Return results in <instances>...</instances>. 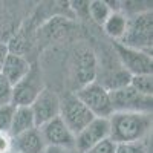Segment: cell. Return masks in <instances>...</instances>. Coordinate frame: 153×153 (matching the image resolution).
Returning a JSON list of instances; mask_svg holds the SVG:
<instances>
[{"label": "cell", "instance_id": "6da1fadb", "mask_svg": "<svg viewBox=\"0 0 153 153\" xmlns=\"http://www.w3.org/2000/svg\"><path fill=\"white\" fill-rule=\"evenodd\" d=\"M109 120V138L115 144L144 141L152 129V113L113 112Z\"/></svg>", "mask_w": 153, "mask_h": 153}, {"label": "cell", "instance_id": "7a4b0ae2", "mask_svg": "<svg viewBox=\"0 0 153 153\" xmlns=\"http://www.w3.org/2000/svg\"><path fill=\"white\" fill-rule=\"evenodd\" d=\"M121 45L129 46L143 52L150 54L153 45V16L152 11L143 12L133 17H127V29L123 38L120 40Z\"/></svg>", "mask_w": 153, "mask_h": 153}, {"label": "cell", "instance_id": "3957f363", "mask_svg": "<svg viewBox=\"0 0 153 153\" xmlns=\"http://www.w3.org/2000/svg\"><path fill=\"white\" fill-rule=\"evenodd\" d=\"M61 121L66 124V127L75 136L80 133L84 127L91 123L95 117L91 113L75 94H69L65 98H60V115Z\"/></svg>", "mask_w": 153, "mask_h": 153}, {"label": "cell", "instance_id": "277c9868", "mask_svg": "<svg viewBox=\"0 0 153 153\" xmlns=\"http://www.w3.org/2000/svg\"><path fill=\"white\" fill-rule=\"evenodd\" d=\"M110 101L113 112H132V113H152L153 97L139 94L132 86H124L112 91Z\"/></svg>", "mask_w": 153, "mask_h": 153}, {"label": "cell", "instance_id": "5b68a950", "mask_svg": "<svg viewBox=\"0 0 153 153\" xmlns=\"http://www.w3.org/2000/svg\"><path fill=\"white\" fill-rule=\"evenodd\" d=\"M72 72L74 81L78 89L94 83L98 78V58L89 46H78L74 51Z\"/></svg>", "mask_w": 153, "mask_h": 153}, {"label": "cell", "instance_id": "8992f818", "mask_svg": "<svg viewBox=\"0 0 153 153\" xmlns=\"http://www.w3.org/2000/svg\"><path fill=\"white\" fill-rule=\"evenodd\" d=\"M81 103L91 110V113L95 118H109L113 113L112 101H110V94L109 91L98 84L97 81L87 84L76 92H74Z\"/></svg>", "mask_w": 153, "mask_h": 153}, {"label": "cell", "instance_id": "52a82bcc", "mask_svg": "<svg viewBox=\"0 0 153 153\" xmlns=\"http://www.w3.org/2000/svg\"><path fill=\"white\" fill-rule=\"evenodd\" d=\"M45 89L42 69L38 65H31L29 72L12 86V101L14 106H31L34 100Z\"/></svg>", "mask_w": 153, "mask_h": 153}, {"label": "cell", "instance_id": "ba28073f", "mask_svg": "<svg viewBox=\"0 0 153 153\" xmlns=\"http://www.w3.org/2000/svg\"><path fill=\"white\" fill-rule=\"evenodd\" d=\"M112 48L115 51V55H117L121 68L126 72H129L132 76L143 75V74H152L153 60H152L150 54L129 48V46H124L120 42H113Z\"/></svg>", "mask_w": 153, "mask_h": 153}, {"label": "cell", "instance_id": "9c48e42d", "mask_svg": "<svg viewBox=\"0 0 153 153\" xmlns=\"http://www.w3.org/2000/svg\"><path fill=\"white\" fill-rule=\"evenodd\" d=\"M37 129L40 132L46 147H57V149L68 150V152L74 150L75 136L66 127V124L61 121L60 117L48 121L46 124L37 127Z\"/></svg>", "mask_w": 153, "mask_h": 153}, {"label": "cell", "instance_id": "30bf717a", "mask_svg": "<svg viewBox=\"0 0 153 153\" xmlns=\"http://www.w3.org/2000/svg\"><path fill=\"white\" fill-rule=\"evenodd\" d=\"M29 107L34 115L35 127H40L60 115V97L52 89L45 87Z\"/></svg>", "mask_w": 153, "mask_h": 153}, {"label": "cell", "instance_id": "8fae6325", "mask_svg": "<svg viewBox=\"0 0 153 153\" xmlns=\"http://www.w3.org/2000/svg\"><path fill=\"white\" fill-rule=\"evenodd\" d=\"M109 138V120L107 118H94L84 129L75 135L74 150L86 153L98 143Z\"/></svg>", "mask_w": 153, "mask_h": 153}, {"label": "cell", "instance_id": "7c38bea8", "mask_svg": "<svg viewBox=\"0 0 153 153\" xmlns=\"http://www.w3.org/2000/svg\"><path fill=\"white\" fill-rule=\"evenodd\" d=\"M29 69H31V63L28 61L26 57L8 52L2 65V69H0V74L11 83V86H14L29 72Z\"/></svg>", "mask_w": 153, "mask_h": 153}, {"label": "cell", "instance_id": "4fadbf2b", "mask_svg": "<svg viewBox=\"0 0 153 153\" xmlns=\"http://www.w3.org/2000/svg\"><path fill=\"white\" fill-rule=\"evenodd\" d=\"M11 144L14 153H42L46 149L45 141L37 127L19 136L11 138Z\"/></svg>", "mask_w": 153, "mask_h": 153}, {"label": "cell", "instance_id": "5bb4252c", "mask_svg": "<svg viewBox=\"0 0 153 153\" xmlns=\"http://www.w3.org/2000/svg\"><path fill=\"white\" fill-rule=\"evenodd\" d=\"M72 22L66 17H61V16H55L51 20H48L43 26L38 29V37H45L48 42L51 40H55V38H61V37H66L68 34L72 32Z\"/></svg>", "mask_w": 153, "mask_h": 153}, {"label": "cell", "instance_id": "9a60e30c", "mask_svg": "<svg viewBox=\"0 0 153 153\" xmlns=\"http://www.w3.org/2000/svg\"><path fill=\"white\" fill-rule=\"evenodd\" d=\"M35 127L34 115L29 106H16L14 118H12V124L9 129V136L14 138L19 136L25 132H28Z\"/></svg>", "mask_w": 153, "mask_h": 153}, {"label": "cell", "instance_id": "2e32d148", "mask_svg": "<svg viewBox=\"0 0 153 153\" xmlns=\"http://www.w3.org/2000/svg\"><path fill=\"white\" fill-rule=\"evenodd\" d=\"M104 32L115 42H120L127 29V17L121 11H112V14L103 25Z\"/></svg>", "mask_w": 153, "mask_h": 153}, {"label": "cell", "instance_id": "e0dca14e", "mask_svg": "<svg viewBox=\"0 0 153 153\" xmlns=\"http://www.w3.org/2000/svg\"><path fill=\"white\" fill-rule=\"evenodd\" d=\"M87 12H89V17H91L97 25L103 26L104 22L112 14V8L107 2H104V0H91L89 6H87Z\"/></svg>", "mask_w": 153, "mask_h": 153}, {"label": "cell", "instance_id": "ac0fdd59", "mask_svg": "<svg viewBox=\"0 0 153 153\" xmlns=\"http://www.w3.org/2000/svg\"><path fill=\"white\" fill-rule=\"evenodd\" d=\"M129 86H132L139 94L153 97V75L152 74H143V75H133L130 78Z\"/></svg>", "mask_w": 153, "mask_h": 153}, {"label": "cell", "instance_id": "d6986e66", "mask_svg": "<svg viewBox=\"0 0 153 153\" xmlns=\"http://www.w3.org/2000/svg\"><path fill=\"white\" fill-rule=\"evenodd\" d=\"M16 106L14 104H5L0 106V133L9 135V129L12 124V118H14Z\"/></svg>", "mask_w": 153, "mask_h": 153}, {"label": "cell", "instance_id": "ffe728a7", "mask_svg": "<svg viewBox=\"0 0 153 153\" xmlns=\"http://www.w3.org/2000/svg\"><path fill=\"white\" fill-rule=\"evenodd\" d=\"M120 5H123L120 8L124 11L123 14L126 17H133L138 14H143V12L152 11L150 3H147V2H121Z\"/></svg>", "mask_w": 153, "mask_h": 153}, {"label": "cell", "instance_id": "44dd1931", "mask_svg": "<svg viewBox=\"0 0 153 153\" xmlns=\"http://www.w3.org/2000/svg\"><path fill=\"white\" fill-rule=\"evenodd\" d=\"M11 101H12V86L0 74V106L11 104Z\"/></svg>", "mask_w": 153, "mask_h": 153}, {"label": "cell", "instance_id": "7402d4cb", "mask_svg": "<svg viewBox=\"0 0 153 153\" xmlns=\"http://www.w3.org/2000/svg\"><path fill=\"white\" fill-rule=\"evenodd\" d=\"M115 153H147V147H146L144 141L117 144V150H115Z\"/></svg>", "mask_w": 153, "mask_h": 153}, {"label": "cell", "instance_id": "603a6c76", "mask_svg": "<svg viewBox=\"0 0 153 153\" xmlns=\"http://www.w3.org/2000/svg\"><path fill=\"white\" fill-rule=\"evenodd\" d=\"M115 150H117V144H115L110 138H107V139H104V141L98 143L97 146H94L86 153H115Z\"/></svg>", "mask_w": 153, "mask_h": 153}, {"label": "cell", "instance_id": "cb8c5ba5", "mask_svg": "<svg viewBox=\"0 0 153 153\" xmlns=\"http://www.w3.org/2000/svg\"><path fill=\"white\" fill-rule=\"evenodd\" d=\"M71 9L75 12L78 17H86L89 19V12H87V6H89V2L87 0H76V2H69Z\"/></svg>", "mask_w": 153, "mask_h": 153}, {"label": "cell", "instance_id": "d4e9b609", "mask_svg": "<svg viewBox=\"0 0 153 153\" xmlns=\"http://www.w3.org/2000/svg\"><path fill=\"white\" fill-rule=\"evenodd\" d=\"M12 144H11V136L6 133H0V153H11Z\"/></svg>", "mask_w": 153, "mask_h": 153}, {"label": "cell", "instance_id": "484cf974", "mask_svg": "<svg viewBox=\"0 0 153 153\" xmlns=\"http://www.w3.org/2000/svg\"><path fill=\"white\" fill-rule=\"evenodd\" d=\"M8 55V46L2 43V40H0V69H2V65L5 61V57Z\"/></svg>", "mask_w": 153, "mask_h": 153}, {"label": "cell", "instance_id": "4316f807", "mask_svg": "<svg viewBox=\"0 0 153 153\" xmlns=\"http://www.w3.org/2000/svg\"><path fill=\"white\" fill-rule=\"evenodd\" d=\"M42 153H68V150L63 149H57V147H46Z\"/></svg>", "mask_w": 153, "mask_h": 153}, {"label": "cell", "instance_id": "83f0119b", "mask_svg": "<svg viewBox=\"0 0 153 153\" xmlns=\"http://www.w3.org/2000/svg\"><path fill=\"white\" fill-rule=\"evenodd\" d=\"M68 153H80V152H76V150H69Z\"/></svg>", "mask_w": 153, "mask_h": 153}, {"label": "cell", "instance_id": "f1b7e54d", "mask_svg": "<svg viewBox=\"0 0 153 153\" xmlns=\"http://www.w3.org/2000/svg\"><path fill=\"white\" fill-rule=\"evenodd\" d=\"M11 153H14V152H11Z\"/></svg>", "mask_w": 153, "mask_h": 153}]
</instances>
